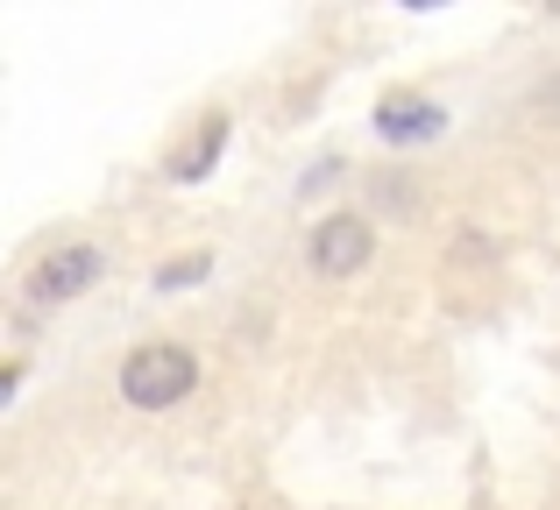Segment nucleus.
<instances>
[{
    "label": "nucleus",
    "instance_id": "1",
    "mask_svg": "<svg viewBox=\"0 0 560 510\" xmlns=\"http://www.w3.org/2000/svg\"><path fill=\"white\" fill-rule=\"evenodd\" d=\"M191 390H199V361H191V347H178V341H142L136 355L121 361V398L136 404V412H171Z\"/></svg>",
    "mask_w": 560,
    "mask_h": 510
},
{
    "label": "nucleus",
    "instance_id": "2",
    "mask_svg": "<svg viewBox=\"0 0 560 510\" xmlns=\"http://www.w3.org/2000/svg\"><path fill=\"white\" fill-rule=\"evenodd\" d=\"M376 256V227L362 221V213H327V221L313 227V241H305V262H313L327 284H348L355 270H370Z\"/></svg>",
    "mask_w": 560,
    "mask_h": 510
},
{
    "label": "nucleus",
    "instance_id": "3",
    "mask_svg": "<svg viewBox=\"0 0 560 510\" xmlns=\"http://www.w3.org/2000/svg\"><path fill=\"white\" fill-rule=\"evenodd\" d=\"M100 270H107V256L85 249V241H71V249L43 256L36 270H28V298L36 305H71V298H85V290L100 284Z\"/></svg>",
    "mask_w": 560,
    "mask_h": 510
},
{
    "label": "nucleus",
    "instance_id": "4",
    "mask_svg": "<svg viewBox=\"0 0 560 510\" xmlns=\"http://www.w3.org/2000/svg\"><path fill=\"white\" fill-rule=\"evenodd\" d=\"M376 135L397 142V150H405V142H440L447 135V107L425 99V93H390L376 107Z\"/></svg>",
    "mask_w": 560,
    "mask_h": 510
},
{
    "label": "nucleus",
    "instance_id": "5",
    "mask_svg": "<svg viewBox=\"0 0 560 510\" xmlns=\"http://www.w3.org/2000/svg\"><path fill=\"white\" fill-rule=\"evenodd\" d=\"M220 150H228V114H206V121L191 128V142L171 156V178H178V185H199L206 170L220 164Z\"/></svg>",
    "mask_w": 560,
    "mask_h": 510
},
{
    "label": "nucleus",
    "instance_id": "6",
    "mask_svg": "<svg viewBox=\"0 0 560 510\" xmlns=\"http://www.w3.org/2000/svg\"><path fill=\"white\" fill-rule=\"evenodd\" d=\"M206 270H213V256H178V262H164V270H156V290H191Z\"/></svg>",
    "mask_w": 560,
    "mask_h": 510
},
{
    "label": "nucleus",
    "instance_id": "7",
    "mask_svg": "<svg viewBox=\"0 0 560 510\" xmlns=\"http://www.w3.org/2000/svg\"><path fill=\"white\" fill-rule=\"evenodd\" d=\"M539 114H547V121H560V79L547 85V93H539Z\"/></svg>",
    "mask_w": 560,
    "mask_h": 510
}]
</instances>
